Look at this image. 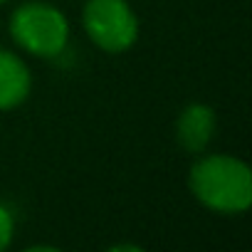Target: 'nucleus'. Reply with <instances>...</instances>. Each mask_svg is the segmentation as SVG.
Instances as JSON below:
<instances>
[{
    "instance_id": "obj_1",
    "label": "nucleus",
    "mask_w": 252,
    "mask_h": 252,
    "mask_svg": "<svg viewBox=\"0 0 252 252\" xmlns=\"http://www.w3.org/2000/svg\"><path fill=\"white\" fill-rule=\"evenodd\" d=\"M190 190L210 210L235 215L252 203V173L232 156H205L190 168Z\"/></svg>"
},
{
    "instance_id": "obj_2",
    "label": "nucleus",
    "mask_w": 252,
    "mask_h": 252,
    "mask_svg": "<svg viewBox=\"0 0 252 252\" xmlns=\"http://www.w3.org/2000/svg\"><path fill=\"white\" fill-rule=\"evenodd\" d=\"M13 40L37 57H57L67 47V18L47 3H25L10 18Z\"/></svg>"
},
{
    "instance_id": "obj_3",
    "label": "nucleus",
    "mask_w": 252,
    "mask_h": 252,
    "mask_svg": "<svg viewBox=\"0 0 252 252\" xmlns=\"http://www.w3.org/2000/svg\"><path fill=\"white\" fill-rule=\"evenodd\" d=\"M84 28L92 42L111 55L129 50L139 37V20L126 0H87Z\"/></svg>"
},
{
    "instance_id": "obj_4",
    "label": "nucleus",
    "mask_w": 252,
    "mask_h": 252,
    "mask_svg": "<svg viewBox=\"0 0 252 252\" xmlns=\"http://www.w3.org/2000/svg\"><path fill=\"white\" fill-rule=\"evenodd\" d=\"M176 131H178V141L186 151L198 154L203 151L215 131V114L210 106L205 104H188L176 124Z\"/></svg>"
},
{
    "instance_id": "obj_5",
    "label": "nucleus",
    "mask_w": 252,
    "mask_h": 252,
    "mask_svg": "<svg viewBox=\"0 0 252 252\" xmlns=\"http://www.w3.org/2000/svg\"><path fill=\"white\" fill-rule=\"evenodd\" d=\"M30 94V72L20 57L0 50V109H15Z\"/></svg>"
},
{
    "instance_id": "obj_6",
    "label": "nucleus",
    "mask_w": 252,
    "mask_h": 252,
    "mask_svg": "<svg viewBox=\"0 0 252 252\" xmlns=\"http://www.w3.org/2000/svg\"><path fill=\"white\" fill-rule=\"evenodd\" d=\"M13 240V215L8 208L0 205V250H5Z\"/></svg>"
},
{
    "instance_id": "obj_7",
    "label": "nucleus",
    "mask_w": 252,
    "mask_h": 252,
    "mask_svg": "<svg viewBox=\"0 0 252 252\" xmlns=\"http://www.w3.org/2000/svg\"><path fill=\"white\" fill-rule=\"evenodd\" d=\"M0 3H5V0H0Z\"/></svg>"
}]
</instances>
